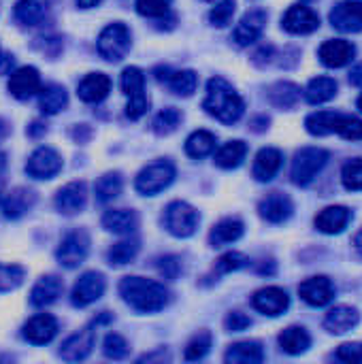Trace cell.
I'll list each match as a JSON object with an SVG mask.
<instances>
[{
  "label": "cell",
  "mask_w": 362,
  "mask_h": 364,
  "mask_svg": "<svg viewBox=\"0 0 362 364\" xmlns=\"http://www.w3.org/2000/svg\"><path fill=\"white\" fill-rule=\"evenodd\" d=\"M119 294L139 314H158L169 305V290L145 277H124L119 282Z\"/></svg>",
  "instance_id": "1"
},
{
  "label": "cell",
  "mask_w": 362,
  "mask_h": 364,
  "mask_svg": "<svg viewBox=\"0 0 362 364\" xmlns=\"http://www.w3.org/2000/svg\"><path fill=\"white\" fill-rule=\"evenodd\" d=\"M203 109L222 124H235L241 119L245 111V102L226 79L213 77L207 83V96L203 100Z\"/></svg>",
  "instance_id": "2"
},
{
  "label": "cell",
  "mask_w": 362,
  "mask_h": 364,
  "mask_svg": "<svg viewBox=\"0 0 362 364\" xmlns=\"http://www.w3.org/2000/svg\"><path fill=\"white\" fill-rule=\"evenodd\" d=\"M329 162V151L320 147H305L297 151L290 168V177L297 186H307L316 179V175L326 166Z\"/></svg>",
  "instance_id": "3"
},
{
  "label": "cell",
  "mask_w": 362,
  "mask_h": 364,
  "mask_svg": "<svg viewBox=\"0 0 362 364\" xmlns=\"http://www.w3.org/2000/svg\"><path fill=\"white\" fill-rule=\"evenodd\" d=\"M175 179V166L171 162H164V160H158V162H151L147 164L139 175H137V181H134V188L139 194L143 196H156L160 194L162 190H166Z\"/></svg>",
  "instance_id": "4"
},
{
  "label": "cell",
  "mask_w": 362,
  "mask_h": 364,
  "mask_svg": "<svg viewBox=\"0 0 362 364\" xmlns=\"http://www.w3.org/2000/svg\"><path fill=\"white\" fill-rule=\"evenodd\" d=\"M198 211L183 200H175L164 209V228L179 239L192 237L198 228Z\"/></svg>",
  "instance_id": "5"
},
{
  "label": "cell",
  "mask_w": 362,
  "mask_h": 364,
  "mask_svg": "<svg viewBox=\"0 0 362 364\" xmlns=\"http://www.w3.org/2000/svg\"><path fill=\"white\" fill-rule=\"evenodd\" d=\"M130 51V30L115 21L109 23L98 36V53L109 62H119Z\"/></svg>",
  "instance_id": "6"
},
{
  "label": "cell",
  "mask_w": 362,
  "mask_h": 364,
  "mask_svg": "<svg viewBox=\"0 0 362 364\" xmlns=\"http://www.w3.org/2000/svg\"><path fill=\"white\" fill-rule=\"evenodd\" d=\"M87 252H90V237L83 230H73L62 239L55 258L64 269H75L87 258Z\"/></svg>",
  "instance_id": "7"
},
{
  "label": "cell",
  "mask_w": 362,
  "mask_h": 364,
  "mask_svg": "<svg viewBox=\"0 0 362 364\" xmlns=\"http://www.w3.org/2000/svg\"><path fill=\"white\" fill-rule=\"evenodd\" d=\"M62 171V158L51 147H38L26 162V173L32 179H51Z\"/></svg>",
  "instance_id": "8"
},
{
  "label": "cell",
  "mask_w": 362,
  "mask_h": 364,
  "mask_svg": "<svg viewBox=\"0 0 362 364\" xmlns=\"http://www.w3.org/2000/svg\"><path fill=\"white\" fill-rule=\"evenodd\" d=\"M282 26L290 34H312L320 28V17L305 4H292L282 17Z\"/></svg>",
  "instance_id": "9"
},
{
  "label": "cell",
  "mask_w": 362,
  "mask_h": 364,
  "mask_svg": "<svg viewBox=\"0 0 362 364\" xmlns=\"http://www.w3.org/2000/svg\"><path fill=\"white\" fill-rule=\"evenodd\" d=\"M265 26H267V13L262 9H254V11H247L241 21L237 23V28L233 30V41L239 45V47H247L252 43H256L262 32H265Z\"/></svg>",
  "instance_id": "10"
},
{
  "label": "cell",
  "mask_w": 362,
  "mask_h": 364,
  "mask_svg": "<svg viewBox=\"0 0 362 364\" xmlns=\"http://www.w3.org/2000/svg\"><path fill=\"white\" fill-rule=\"evenodd\" d=\"M102 294H105V277L96 271H90L77 279L70 301L75 307H87V305L96 303Z\"/></svg>",
  "instance_id": "11"
},
{
  "label": "cell",
  "mask_w": 362,
  "mask_h": 364,
  "mask_svg": "<svg viewBox=\"0 0 362 364\" xmlns=\"http://www.w3.org/2000/svg\"><path fill=\"white\" fill-rule=\"evenodd\" d=\"M9 92L17 100H28L41 92V75L34 66H21L9 77Z\"/></svg>",
  "instance_id": "12"
},
{
  "label": "cell",
  "mask_w": 362,
  "mask_h": 364,
  "mask_svg": "<svg viewBox=\"0 0 362 364\" xmlns=\"http://www.w3.org/2000/svg\"><path fill=\"white\" fill-rule=\"evenodd\" d=\"M252 305L260 314L271 316V318H277V316H282L290 307V296H288L286 290L275 288V286H269V288H262V290H258L254 294Z\"/></svg>",
  "instance_id": "13"
},
{
  "label": "cell",
  "mask_w": 362,
  "mask_h": 364,
  "mask_svg": "<svg viewBox=\"0 0 362 364\" xmlns=\"http://www.w3.org/2000/svg\"><path fill=\"white\" fill-rule=\"evenodd\" d=\"M94 343H96V331H94V328H83V331L70 335V337L62 343L60 356H62L66 363L85 360V358L92 354Z\"/></svg>",
  "instance_id": "14"
},
{
  "label": "cell",
  "mask_w": 362,
  "mask_h": 364,
  "mask_svg": "<svg viewBox=\"0 0 362 364\" xmlns=\"http://www.w3.org/2000/svg\"><path fill=\"white\" fill-rule=\"evenodd\" d=\"M331 23L333 28L341 32H361L362 30V2L358 0H344L335 4L331 11Z\"/></svg>",
  "instance_id": "15"
},
{
  "label": "cell",
  "mask_w": 362,
  "mask_h": 364,
  "mask_svg": "<svg viewBox=\"0 0 362 364\" xmlns=\"http://www.w3.org/2000/svg\"><path fill=\"white\" fill-rule=\"evenodd\" d=\"M301 299L312 307H324L335 299V286L329 277H309L299 286Z\"/></svg>",
  "instance_id": "16"
},
{
  "label": "cell",
  "mask_w": 362,
  "mask_h": 364,
  "mask_svg": "<svg viewBox=\"0 0 362 364\" xmlns=\"http://www.w3.org/2000/svg\"><path fill=\"white\" fill-rule=\"evenodd\" d=\"M23 339L32 346H45L58 335V322L49 314H38L23 324Z\"/></svg>",
  "instance_id": "17"
},
{
  "label": "cell",
  "mask_w": 362,
  "mask_h": 364,
  "mask_svg": "<svg viewBox=\"0 0 362 364\" xmlns=\"http://www.w3.org/2000/svg\"><path fill=\"white\" fill-rule=\"evenodd\" d=\"M320 62L329 68H341L346 64H350L356 55V47L350 41L344 38H331L326 43H322L320 51Z\"/></svg>",
  "instance_id": "18"
},
{
  "label": "cell",
  "mask_w": 362,
  "mask_h": 364,
  "mask_svg": "<svg viewBox=\"0 0 362 364\" xmlns=\"http://www.w3.org/2000/svg\"><path fill=\"white\" fill-rule=\"evenodd\" d=\"M87 190L83 181H70L55 194V209L64 215H75L85 207Z\"/></svg>",
  "instance_id": "19"
},
{
  "label": "cell",
  "mask_w": 362,
  "mask_h": 364,
  "mask_svg": "<svg viewBox=\"0 0 362 364\" xmlns=\"http://www.w3.org/2000/svg\"><path fill=\"white\" fill-rule=\"evenodd\" d=\"M350 220H352V211L348 207L333 205V207L322 209L316 215V228L320 232H324V235H339V232L346 230Z\"/></svg>",
  "instance_id": "20"
},
{
  "label": "cell",
  "mask_w": 362,
  "mask_h": 364,
  "mask_svg": "<svg viewBox=\"0 0 362 364\" xmlns=\"http://www.w3.org/2000/svg\"><path fill=\"white\" fill-rule=\"evenodd\" d=\"M111 92V79L105 75V73H90L81 79L79 87H77V94L83 102H100L109 96Z\"/></svg>",
  "instance_id": "21"
},
{
  "label": "cell",
  "mask_w": 362,
  "mask_h": 364,
  "mask_svg": "<svg viewBox=\"0 0 362 364\" xmlns=\"http://www.w3.org/2000/svg\"><path fill=\"white\" fill-rule=\"evenodd\" d=\"M258 211H260V215H262L267 222H271V224H282V222H286V220L292 215L294 205H292V200H290L286 194L273 192V194H269V196L260 203Z\"/></svg>",
  "instance_id": "22"
},
{
  "label": "cell",
  "mask_w": 362,
  "mask_h": 364,
  "mask_svg": "<svg viewBox=\"0 0 362 364\" xmlns=\"http://www.w3.org/2000/svg\"><path fill=\"white\" fill-rule=\"evenodd\" d=\"M62 290H64V284H62L60 277H55V275L41 277L34 284L32 292H30V303H32V307H38V309L41 307H49L51 303L58 301Z\"/></svg>",
  "instance_id": "23"
},
{
  "label": "cell",
  "mask_w": 362,
  "mask_h": 364,
  "mask_svg": "<svg viewBox=\"0 0 362 364\" xmlns=\"http://www.w3.org/2000/svg\"><path fill=\"white\" fill-rule=\"evenodd\" d=\"M282 162H284V156L280 149L275 147H265L258 151L256 160H254V177L256 181H271L277 171L282 168Z\"/></svg>",
  "instance_id": "24"
},
{
  "label": "cell",
  "mask_w": 362,
  "mask_h": 364,
  "mask_svg": "<svg viewBox=\"0 0 362 364\" xmlns=\"http://www.w3.org/2000/svg\"><path fill=\"white\" fill-rule=\"evenodd\" d=\"M361 316L354 307H346L339 305L335 309H331L324 318V328L333 335H346L348 331H352L358 324Z\"/></svg>",
  "instance_id": "25"
},
{
  "label": "cell",
  "mask_w": 362,
  "mask_h": 364,
  "mask_svg": "<svg viewBox=\"0 0 362 364\" xmlns=\"http://www.w3.org/2000/svg\"><path fill=\"white\" fill-rule=\"evenodd\" d=\"M137 215L134 211L128 209H111L102 215V228L113 232V235H132L137 230Z\"/></svg>",
  "instance_id": "26"
},
{
  "label": "cell",
  "mask_w": 362,
  "mask_h": 364,
  "mask_svg": "<svg viewBox=\"0 0 362 364\" xmlns=\"http://www.w3.org/2000/svg\"><path fill=\"white\" fill-rule=\"evenodd\" d=\"M224 360L230 364H258L265 360V350L258 341H241L228 348Z\"/></svg>",
  "instance_id": "27"
},
{
  "label": "cell",
  "mask_w": 362,
  "mask_h": 364,
  "mask_svg": "<svg viewBox=\"0 0 362 364\" xmlns=\"http://www.w3.org/2000/svg\"><path fill=\"white\" fill-rule=\"evenodd\" d=\"M243 222L237 220V218H226L222 222H218L213 228H211V235H209V241L213 247H222V245H228V243H235L243 237Z\"/></svg>",
  "instance_id": "28"
},
{
  "label": "cell",
  "mask_w": 362,
  "mask_h": 364,
  "mask_svg": "<svg viewBox=\"0 0 362 364\" xmlns=\"http://www.w3.org/2000/svg\"><path fill=\"white\" fill-rule=\"evenodd\" d=\"M49 11V0H19L15 4V19L21 26H36Z\"/></svg>",
  "instance_id": "29"
},
{
  "label": "cell",
  "mask_w": 362,
  "mask_h": 364,
  "mask_svg": "<svg viewBox=\"0 0 362 364\" xmlns=\"http://www.w3.org/2000/svg\"><path fill=\"white\" fill-rule=\"evenodd\" d=\"M337 94V81L333 77H314L305 87V98L312 105H324Z\"/></svg>",
  "instance_id": "30"
},
{
  "label": "cell",
  "mask_w": 362,
  "mask_h": 364,
  "mask_svg": "<svg viewBox=\"0 0 362 364\" xmlns=\"http://www.w3.org/2000/svg\"><path fill=\"white\" fill-rule=\"evenodd\" d=\"M32 205H34V192H32V190H26V188H17V190L9 192V196L4 198L2 211H4L6 218L17 220V218H21Z\"/></svg>",
  "instance_id": "31"
},
{
  "label": "cell",
  "mask_w": 362,
  "mask_h": 364,
  "mask_svg": "<svg viewBox=\"0 0 362 364\" xmlns=\"http://www.w3.org/2000/svg\"><path fill=\"white\" fill-rule=\"evenodd\" d=\"M280 346H282V350H284L286 354L299 356V354H303V352L309 350L312 337L307 335L305 328H301V326H290V328H286V331L280 335Z\"/></svg>",
  "instance_id": "32"
},
{
  "label": "cell",
  "mask_w": 362,
  "mask_h": 364,
  "mask_svg": "<svg viewBox=\"0 0 362 364\" xmlns=\"http://www.w3.org/2000/svg\"><path fill=\"white\" fill-rule=\"evenodd\" d=\"M66 102H68V96L62 85H47V87H41L38 92V109L47 115L60 113L66 107Z\"/></svg>",
  "instance_id": "33"
},
{
  "label": "cell",
  "mask_w": 362,
  "mask_h": 364,
  "mask_svg": "<svg viewBox=\"0 0 362 364\" xmlns=\"http://www.w3.org/2000/svg\"><path fill=\"white\" fill-rule=\"evenodd\" d=\"M247 156V145L243 141H228L215 154V164L220 168H237Z\"/></svg>",
  "instance_id": "34"
},
{
  "label": "cell",
  "mask_w": 362,
  "mask_h": 364,
  "mask_svg": "<svg viewBox=\"0 0 362 364\" xmlns=\"http://www.w3.org/2000/svg\"><path fill=\"white\" fill-rule=\"evenodd\" d=\"M301 98V90L299 85L290 83V81H280L269 90V100L277 107V109H292Z\"/></svg>",
  "instance_id": "35"
},
{
  "label": "cell",
  "mask_w": 362,
  "mask_h": 364,
  "mask_svg": "<svg viewBox=\"0 0 362 364\" xmlns=\"http://www.w3.org/2000/svg\"><path fill=\"white\" fill-rule=\"evenodd\" d=\"M215 149V134L209 130H196L186 141V154L190 158H205Z\"/></svg>",
  "instance_id": "36"
},
{
  "label": "cell",
  "mask_w": 362,
  "mask_h": 364,
  "mask_svg": "<svg viewBox=\"0 0 362 364\" xmlns=\"http://www.w3.org/2000/svg\"><path fill=\"white\" fill-rule=\"evenodd\" d=\"M119 83H122V92L128 96V100L145 96V75H143L141 68H137V66L124 68Z\"/></svg>",
  "instance_id": "37"
},
{
  "label": "cell",
  "mask_w": 362,
  "mask_h": 364,
  "mask_svg": "<svg viewBox=\"0 0 362 364\" xmlns=\"http://www.w3.org/2000/svg\"><path fill=\"white\" fill-rule=\"evenodd\" d=\"M166 83H169L171 92H175L179 96H192L198 85V77L194 70H175V73H169Z\"/></svg>",
  "instance_id": "38"
},
{
  "label": "cell",
  "mask_w": 362,
  "mask_h": 364,
  "mask_svg": "<svg viewBox=\"0 0 362 364\" xmlns=\"http://www.w3.org/2000/svg\"><path fill=\"white\" fill-rule=\"evenodd\" d=\"M122 175L119 173H107L96 181V198L98 203H111L122 194Z\"/></svg>",
  "instance_id": "39"
},
{
  "label": "cell",
  "mask_w": 362,
  "mask_h": 364,
  "mask_svg": "<svg viewBox=\"0 0 362 364\" xmlns=\"http://www.w3.org/2000/svg\"><path fill=\"white\" fill-rule=\"evenodd\" d=\"M137 254H139V241L137 239H124L109 250L107 258H109V264L124 267V264L132 262L137 258Z\"/></svg>",
  "instance_id": "40"
},
{
  "label": "cell",
  "mask_w": 362,
  "mask_h": 364,
  "mask_svg": "<svg viewBox=\"0 0 362 364\" xmlns=\"http://www.w3.org/2000/svg\"><path fill=\"white\" fill-rule=\"evenodd\" d=\"M333 132L339 134V136L346 139V141H362V119L352 117V115L335 113Z\"/></svg>",
  "instance_id": "41"
},
{
  "label": "cell",
  "mask_w": 362,
  "mask_h": 364,
  "mask_svg": "<svg viewBox=\"0 0 362 364\" xmlns=\"http://www.w3.org/2000/svg\"><path fill=\"white\" fill-rule=\"evenodd\" d=\"M333 122H335L333 111H318L305 119V128L314 136H326V134H333Z\"/></svg>",
  "instance_id": "42"
},
{
  "label": "cell",
  "mask_w": 362,
  "mask_h": 364,
  "mask_svg": "<svg viewBox=\"0 0 362 364\" xmlns=\"http://www.w3.org/2000/svg\"><path fill=\"white\" fill-rule=\"evenodd\" d=\"M179 122H181V113H179L177 109L169 107V109L160 111V113L154 117V124H151V126H154V132H156V134H171V132L177 130Z\"/></svg>",
  "instance_id": "43"
},
{
  "label": "cell",
  "mask_w": 362,
  "mask_h": 364,
  "mask_svg": "<svg viewBox=\"0 0 362 364\" xmlns=\"http://www.w3.org/2000/svg\"><path fill=\"white\" fill-rule=\"evenodd\" d=\"M341 181L346 190L350 192H362V160H350L341 168Z\"/></svg>",
  "instance_id": "44"
},
{
  "label": "cell",
  "mask_w": 362,
  "mask_h": 364,
  "mask_svg": "<svg viewBox=\"0 0 362 364\" xmlns=\"http://www.w3.org/2000/svg\"><path fill=\"white\" fill-rule=\"evenodd\" d=\"M23 269L17 264H0V292H11L23 282Z\"/></svg>",
  "instance_id": "45"
},
{
  "label": "cell",
  "mask_w": 362,
  "mask_h": 364,
  "mask_svg": "<svg viewBox=\"0 0 362 364\" xmlns=\"http://www.w3.org/2000/svg\"><path fill=\"white\" fill-rule=\"evenodd\" d=\"M235 9H237L235 0H222V2H218V4L211 9L209 21H211L213 26H218V28H224V26H228V23L233 21Z\"/></svg>",
  "instance_id": "46"
},
{
  "label": "cell",
  "mask_w": 362,
  "mask_h": 364,
  "mask_svg": "<svg viewBox=\"0 0 362 364\" xmlns=\"http://www.w3.org/2000/svg\"><path fill=\"white\" fill-rule=\"evenodd\" d=\"M211 348V335L209 333H198L186 348V360H201L207 356Z\"/></svg>",
  "instance_id": "47"
},
{
  "label": "cell",
  "mask_w": 362,
  "mask_h": 364,
  "mask_svg": "<svg viewBox=\"0 0 362 364\" xmlns=\"http://www.w3.org/2000/svg\"><path fill=\"white\" fill-rule=\"evenodd\" d=\"M102 352H105V356H107V358L122 360V358H126V356H128V343H126V339H124V337H119V335L111 333V335H107V339H105Z\"/></svg>",
  "instance_id": "48"
},
{
  "label": "cell",
  "mask_w": 362,
  "mask_h": 364,
  "mask_svg": "<svg viewBox=\"0 0 362 364\" xmlns=\"http://www.w3.org/2000/svg\"><path fill=\"white\" fill-rule=\"evenodd\" d=\"M247 262H250V260H247L243 254H239V252H228V254H224V256L218 260L215 269H218V273L226 275V273H235V271L247 267Z\"/></svg>",
  "instance_id": "49"
},
{
  "label": "cell",
  "mask_w": 362,
  "mask_h": 364,
  "mask_svg": "<svg viewBox=\"0 0 362 364\" xmlns=\"http://www.w3.org/2000/svg\"><path fill=\"white\" fill-rule=\"evenodd\" d=\"M173 0H137V11L143 17H164Z\"/></svg>",
  "instance_id": "50"
},
{
  "label": "cell",
  "mask_w": 362,
  "mask_h": 364,
  "mask_svg": "<svg viewBox=\"0 0 362 364\" xmlns=\"http://www.w3.org/2000/svg\"><path fill=\"white\" fill-rule=\"evenodd\" d=\"M158 271L166 279H177L181 275V260L177 256H164L158 262Z\"/></svg>",
  "instance_id": "51"
},
{
  "label": "cell",
  "mask_w": 362,
  "mask_h": 364,
  "mask_svg": "<svg viewBox=\"0 0 362 364\" xmlns=\"http://www.w3.org/2000/svg\"><path fill=\"white\" fill-rule=\"evenodd\" d=\"M337 358L344 363H362V341L361 343H346L337 350Z\"/></svg>",
  "instance_id": "52"
},
{
  "label": "cell",
  "mask_w": 362,
  "mask_h": 364,
  "mask_svg": "<svg viewBox=\"0 0 362 364\" xmlns=\"http://www.w3.org/2000/svg\"><path fill=\"white\" fill-rule=\"evenodd\" d=\"M224 324H226V328L230 333H241V331H245V328L252 326V320L245 314H241V311H233V314L226 316V322Z\"/></svg>",
  "instance_id": "53"
},
{
  "label": "cell",
  "mask_w": 362,
  "mask_h": 364,
  "mask_svg": "<svg viewBox=\"0 0 362 364\" xmlns=\"http://www.w3.org/2000/svg\"><path fill=\"white\" fill-rule=\"evenodd\" d=\"M11 68H13V55L9 53L0 55V75H11Z\"/></svg>",
  "instance_id": "54"
},
{
  "label": "cell",
  "mask_w": 362,
  "mask_h": 364,
  "mask_svg": "<svg viewBox=\"0 0 362 364\" xmlns=\"http://www.w3.org/2000/svg\"><path fill=\"white\" fill-rule=\"evenodd\" d=\"M350 83L352 85H362V62L350 70Z\"/></svg>",
  "instance_id": "55"
},
{
  "label": "cell",
  "mask_w": 362,
  "mask_h": 364,
  "mask_svg": "<svg viewBox=\"0 0 362 364\" xmlns=\"http://www.w3.org/2000/svg\"><path fill=\"white\" fill-rule=\"evenodd\" d=\"M77 4H79L81 9H92V6L100 4V0H77Z\"/></svg>",
  "instance_id": "56"
},
{
  "label": "cell",
  "mask_w": 362,
  "mask_h": 364,
  "mask_svg": "<svg viewBox=\"0 0 362 364\" xmlns=\"http://www.w3.org/2000/svg\"><path fill=\"white\" fill-rule=\"evenodd\" d=\"M354 245H356V250L362 254V230L356 235V237H354Z\"/></svg>",
  "instance_id": "57"
},
{
  "label": "cell",
  "mask_w": 362,
  "mask_h": 364,
  "mask_svg": "<svg viewBox=\"0 0 362 364\" xmlns=\"http://www.w3.org/2000/svg\"><path fill=\"white\" fill-rule=\"evenodd\" d=\"M4 166H6V156L0 151V173H2V168H4Z\"/></svg>",
  "instance_id": "58"
},
{
  "label": "cell",
  "mask_w": 362,
  "mask_h": 364,
  "mask_svg": "<svg viewBox=\"0 0 362 364\" xmlns=\"http://www.w3.org/2000/svg\"><path fill=\"white\" fill-rule=\"evenodd\" d=\"M4 134H6V124H4V122L0 119V139H2Z\"/></svg>",
  "instance_id": "59"
},
{
  "label": "cell",
  "mask_w": 362,
  "mask_h": 364,
  "mask_svg": "<svg viewBox=\"0 0 362 364\" xmlns=\"http://www.w3.org/2000/svg\"><path fill=\"white\" fill-rule=\"evenodd\" d=\"M358 109L362 111V94H361V98H358Z\"/></svg>",
  "instance_id": "60"
}]
</instances>
